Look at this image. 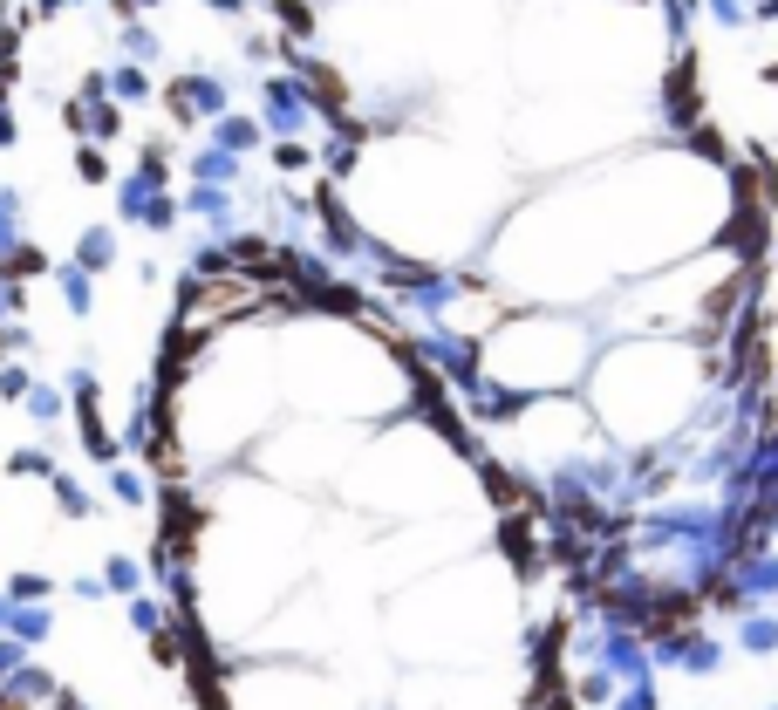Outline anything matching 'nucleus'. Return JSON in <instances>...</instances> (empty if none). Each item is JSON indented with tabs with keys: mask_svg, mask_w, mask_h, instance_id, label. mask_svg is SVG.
Returning a JSON list of instances; mask_svg holds the SVG:
<instances>
[{
	"mask_svg": "<svg viewBox=\"0 0 778 710\" xmlns=\"http://www.w3.org/2000/svg\"><path fill=\"white\" fill-rule=\"evenodd\" d=\"M765 82H772V89H778V62H772V69H765Z\"/></svg>",
	"mask_w": 778,
	"mask_h": 710,
	"instance_id": "f03ea898",
	"label": "nucleus"
},
{
	"mask_svg": "<svg viewBox=\"0 0 778 710\" xmlns=\"http://www.w3.org/2000/svg\"><path fill=\"white\" fill-rule=\"evenodd\" d=\"M273 383L294 417H383L403 396V369L349 315H301L273 335Z\"/></svg>",
	"mask_w": 778,
	"mask_h": 710,
	"instance_id": "f257e3e1",
	"label": "nucleus"
}]
</instances>
